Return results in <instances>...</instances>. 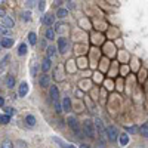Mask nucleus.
<instances>
[{
	"mask_svg": "<svg viewBox=\"0 0 148 148\" xmlns=\"http://www.w3.org/2000/svg\"><path fill=\"white\" fill-rule=\"evenodd\" d=\"M51 98H52V102H53L56 111L61 113V111H62V105L59 104V92H58L56 86H51Z\"/></svg>",
	"mask_w": 148,
	"mask_h": 148,
	"instance_id": "f257e3e1",
	"label": "nucleus"
},
{
	"mask_svg": "<svg viewBox=\"0 0 148 148\" xmlns=\"http://www.w3.org/2000/svg\"><path fill=\"white\" fill-rule=\"evenodd\" d=\"M68 49H70V42L65 39V37H61V39L58 40V51L59 53H67L68 52Z\"/></svg>",
	"mask_w": 148,
	"mask_h": 148,
	"instance_id": "f03ea898",
	"label": "nucleus"
},
{
	"mask_svg": "<svg viewBox=\"0 0 148 148\" xmlns=\"http://www.w3.org/2000/svg\"><path fill=\"white\" fill-rule=\"evenodd\" d=\"M83 130H84V133L88 135L89 138H93L95 129H93V123H92L90 120H84V123H83Z\"/></svg>",
	"mask_w": 148,
	"mask_h": 148,
	"instance_id": "7ed1b4c3",
	"label": "nucleus"
},
{
	"mask_svg": "<svg viewBox=\"0 0 148 148\" xmlns=\"http://www.w3.org/2000/svg\"><path fill=\"white\" fill-rule=\"evenodd\" d=\"M105 133H107V138H108L111 142H114V141L119 138V132H117V129H116L114 126H110V127L105 130Z\"/></svg>",
	"mask_w": 148,
	"mask_h": 148,
	"instance_id": "20e7f679",
	"label": "nucleus"
},
{
	"mask_svg": "<svg viewBox=\"0 0 148 148\" xmlns=\"http://www.w3.org/2000/svg\"><path fill=\"white\" fill-rule=\"evenodd\" d=\"M55 16L56 15H53V14H46V15H43V24H45V25H47V27H51L52 25V24L55 22Z\"/></svg>",
	"mask_w": 148,
	"mask_h": 148,
	"instance_id": "39448f33",
	"label": "nucleus"
},
{
	"mask_svg": "<svg viewBox=\"0 0 148 148\" xmlns=\"http://www.w3.org/2000/svg\"><path fill=\"white\" fill-rule=\"evenodd\" d=\"M95 127H96L98 133H99L101 136H107V133H105V127H104L102 121H101L99 119H96V120H95Z\"/></svg>",
	"mask_w": 148,
	"mask_h": 148,
	"instance_id": "423d86ee",
	"label": "nucleus"
},
{
	"mask_svg": "<svg viewBox=\"0 0 148 148\" xmlns=\"http://www.w3.org/2000/svg\"><path fill=\"white\" fill-rule=\"evenodd\" d=\"M51 65H52V62H51V58H45L43 59V62H42V71L43 73H47L49 70H51Z\"/></svg>",
	"mask_w": 148,
	"mask_h": 148,
	"instance_id": "0eeeda50",
	"label": "nucleus"
},
{
	"mask_svg": "<svg viewBox=\"0 0 148 148\" xmlns=\"http://www.w3.org/2000/svg\"><path fill=\"white\" fill-rule=\"evenodd\" d=\"M68 125H70V127L73 129V130H76V132H79V123H77V119L76 117H68Z\"/></svg>",
	"mask_w": 148,
	"mask_h": 148,
	"instance_id": "6e6552de",
	"label": "nucleus"
},
{
	"mask_svg": "<svg viewBox=\"0 0 148 148\" xmlns=\"http://www.w3.org/2000/svg\"><path fill=\"white\" fill-rule=\"evenodd\" d=\"M28 92V83L27 82H22L19 84V96H25Z\"/></svg>",
	"mask_w": 148,
	"mask_h": 148,
	"instance_id": "1a4fd4ad",
	"label": "nucleus"
},
{
	"mask_svg": "<svg viewBox=\"0 0 148 148\" xmlns=\"http://www.w3.org/2000/svg\"><path fill=\"white\" fill-rule=\"evenodd\" d=\"M0 45H2L3 47H10L12 45H14V39H10V37H3Z\"/></svg>",
	"mask_w": 148,
	"mask_h": 148,
	"instance_id": "9d476101",
	"label": "nucleus"
},
{
	"mask_svg": "<svg viewBox=\"0 0 148 148\" xmlns=\"http://www.w3.org/2000/svg\"><path fill=\"white\" fill-rule=\"evenodd\" d=\"M119 141H120V145L121 147H126L129 144V136H127V133H121L120 136H119Z\"/></svg>",
	"mask_w": 148,
	"mask_h": 148,
	"instance_id": "9b49d317",
	"label": "nucleus"
},
{
	"mask_svg": "<svg viewBox=\"0 0 148 148\" xmlns=\"http://www.w3.org/2000/svg\"><path fill=\"white\" fill-rule=\"evenodd\" d=\"M62 110L70 111L71 110V99L70 98H62Z\"/></svg>",
	"mask_w": 148,
	"mask_h": 148,
	"instance_id": "f8f14e48",
	"label": "nucleus"
},
{
	"mask_svg": "<svg viewBox=\"0 0 148 148\" xmlns=\"http://www.w3.org/2000/svg\"><path fill=\"white\" fill-rule=\"evenodd\" d=\"M45 37H46V40H53L55 39V30H52L51 27H49L45 33Z\"/></svg>",
	"mask_w": 148,
	"mask_h": 148,
	"instance_id": "ddd939ff",
	"label": "nucleus"
},
{
	"mask_svg": "<svg viewBox=\"0 0 148 148\" xmlns=\"http://www.w3.org/2000/svg\"><path fill=\"white\" fill-rule=\"evenodd\" d=\"M138 130H139V133L142 135L144 138H148V123H144V125H142Z\"/></svg>",
	"mask_w": 148,
	"mask_h": 148,
	"instance_id": "4468645a",
	"label": "nucleus"
},
{
	"mask_svg": "<svg viewBox=\"0 0 148 148\" xmlns=\"http://www.w3.org/2000/svg\"><path fill=\"white\" fill-rule=\"evenodd\" d=\"M6 86H8L9 89L15 88V77H14V76H8V77H6Z\"/></svg>",
	"mask_w": 148,
	"mask_h": 148,
	"instance_id": "2eb2a0df",
	"label": "nucleus"
},
{
	"mask_svg": "<svg viewBox=\"0 0 148 148\" xmlns=\"http://www.w3.org/2000/svg\"><path fill=\"white\" fill-rule=\"evenodd\" d=\"M3 25L10 30L12 27H14V19H10L9 16H5V18H3Z\"/></svg>",
	"mask_w": 148,
	"mask_h": 148,
	"instance_id": "dca6fc26",
	"label": "nucleus"
},
{
	"mask_svg": "<svg viewBox=\"0 0 148 148\" xmlns=\"http://www.w3.org/2000/svg\"><path fill=\"white\" fill-rule=\"evenodd\" d=\"M25 123H27L30 127H34L36 126V117L34 116H27L25 117Z\"/></svg>",
	"mask_w": 148,
	"mask_h": 148,
	"instance_id": "f3484780",
	"label": "nucleus"
},
{
	"mask_svg": "<svg viewBox=\"0 0 148 148\" xmlns=\"http://www.w3.org/2000/svg\"><path fill=\"white\" fill-rule=\"evenodd\" d=\"M46 51H47V58H51V59L56 55V47L55 46H49Z\"/></svg>",
	"mask_w": 148,
	"mask_h": 148,
	"instance_id": "a211bd4d",
	"label": "nucleus"
},
{
	"mask_svg": "<svg viewBox=\"0 0 148 148\" xmlns=\"http://www.w3.org/2000/svg\"><path fill=\"white\" fill-rule=\"evenodd\" d=\"M40 86L42 88H47L49 86V77L46 76V74H43V76L40 77Z\"/></svg>",
	"mask_w": 148,
	"mask_h": 148,
	"instance_id": "6ab92c4d",
	"label": "nucleus"
},
{
	"mask_svg": "<svg viewBox=\"0 0 148 148\" xmlns=\"http://www.w3.org/2000/svg\"><path fill=\"white\" fill-rule=\"evenodd\" d=\"M67 15H68V10L64 9V8H59L58 12H56V16H58V18H65Z\"/></svg>",
	"mask_w": 148,
	"mask_h": 148,
	"instance_id": "aec40b11",
	"label": "nucleus"
},
{
	"mask_svg": "<svg viewBox=\"0 0 148 148\" xmlns=\"http://www.w3.org/2000/svg\"><path fill=\"white\" fill-rule=\"evenodd\" d=\"M28 42H30V45H33V46L37 43V34H36V33H30V34H28Z\"/></svg>",
	"mask_w": 148,
	"mask_h": 148,
	"instance_id": "412c9836",
	"label": "nucleus"
},
{
	"mask_svg": "<svg viewBox=\"0 0 148 148\" xmlns=\"http://www.w3.org/2000/svg\"><path fill=\"white\" fill-rule=\"evenodd\" d=\"M18 53H19L21 56L27 53V45H25V43H22V45H21V46L18 47Z\"/></svg>",
	"mask_w": 148,
	"mask_h": 148,
	"instance_id": "4be33fe9",
	"label": "nucleus"
},
{
	"mask_svg": "<svg viewBox=\"0 0 148 148\" xmlns=\"http://www.w3.org/2000/svg\"><path fill=\"white\" fill-rule=\"evenodd\" d=\"M2 148H14V142H12V141H9V139H6V141H3V144H2Z\"/></svg>",
	"mask_w": 148,
	"mask_h": 148,
	"instance_id": "5701e85b",
	"label": "nucleus"
},
{
	"mask_svg": "<svg viewBox=\"0 0 148 148\" xmlns=\"http://www.w3.org/2000/svg\"><path fill=\"white\" fill-rule=\"evenodd\" d=\"M10 121V116H2V117H0V123H2V125H8V123Z\"/></svg>",
	"mask_w": 148,
	"mask_h": 148,
	"instance_id": "b1692460",
	"label": "nucleus"
},
{
	"mask_svg": "<svg viewBox=\"0 0 148 148\" xmlns=\"http://www.w3.org/2000/svg\"><path fill=\"white\" fill-rule=\"evenodd\" d=\"M22 19L24 21H31V12L30 10H27V12H24V14H22Z\"/></svg>",
	"mask_w": 148,
	"mask_h": 148,
	"instance_id": "393cba45",
	"label": "nucleus"
},
{
	"mask_svg": "<svg viewBox=\"0 0 148 148\" xmlns=\"http://www.w3.org/2000/svg\"><path fill=\"white\" fill-rule=\"evenodd\" d=\"M10 31H9V28H6L5 25H0V34H3V36H8Z\"/></svg>",
	"mask_w": 148,
	"mask_h": 148,
	"instance_id": "a878e982",
	"label": "nucleus"
},
{
	"mask_svg": "<svg viewBox=\"0 0 148 148\" xmlns=\"http://www.w3.org/2000/svg\"><path fill=\"white\" fill-rule=\"evenodd\" d=\"M8 61H9V55H6L5 58H3V61H2V62H0V71H2L3 70V67L8 64Z\"/></svg>",
	"mask_w": 148,
	"mask_h": 148,
	"instance_id": "bb28decb",
	"label": "nucleus"
},
{
	"mask_svg": "<svg viewBox=\"0 0 148 148\" xmlns=\"http://www.w3.org/2000/svg\"><path fill=\"white\" fill-rule=\"evenodd\" d=\"M5 113H6L8 116H12V114H15V110L12 108V107H6V108H5Z\"/></svg>",
	"mask_w": 148,
	"mask_h": 148,
	"instance_id": "cd10ccee",
	"label": "nucleus"
},
{
	"mask_svg": "<svg viewBox=\"0 0 148 148\" xmlns=\"http://www.w3.org/2000/svg\"><path fill=\"white\" fill-rule=\"evenodd\" d=\"M31 74H33V76H37V65H36V61H33V64H31Z\"/></svg>",
	"mask_w": 148,
	"mask_h": 148,
	"instance_id": "c85d7f7f",
	"label": "nucleus"
},
{
	"mask_svg": "<svg viewBox=\"0 0 148 148\" xmlns=\"http://www.w3.org/2000/svg\"><path fill=\"white\" fill-rule=\"evenodd\" d=\"M39 9L45 10V0H40V2H39Z\"/></svg>",
	"mask_w": 148,
	"mask_h": 148,
	"instance_id": "c756f323",
	"label": "nucleus"
},
{
	"mask_svg": "<svg viewBox=\"0 0 148 148\" xmlns=\"http://www.w3.org/2000/svg\"><path fill=\"white\" fill-rule=\"evenodd\" d=\"M126 130H127V132H130V133H132V132L135 133V132H136V126H130V127H127Z\"/></svg>",
	"mask_w": 148,
	"mask_h": 148,
	"instance_id": "7c9ffc66",
	"label": "nucleus"
},
{
	"mask_svg": "<svg viewBox=\"0 0 148 148\" xmlns=\"http://www.w3.org/2000/svg\"><path fill=\"white\" fill-rule=\"evenodd\" d=\"M0 16H2V18H5L6 15H5V9L2 8V6H0Z\"/></svg>",
	"mask_w": 148,
	"mask_h": 148,
	"instance_id": "2f4dec72",
	"label": "nucleus"
},
{
	"mask_svg": "<svg viewBox=\"0 0 148 148\" xmlns=\"http://www.w3.org/2000/svg\"><path fill=\"white\" fill-rule=\"evenodd\" d=\"M3 105H5V98L0 96V107H3Z\"/></svg>",
	"mask_w": 148,
	"mask_h": 148,
	"instance_id": "473e14b6",
	"label": "nucleus"
},
{
	"mask_svg": "<svg viewBox=\"0 0 148 148\" xmlns=\"http://www.w3.org/2000/svg\"><path fill=\"white\" fill-rule=\"evenodd\" d=\"M80 148H89V147H88V145H84V144H82V145H80Z\"/></svg>",
	"mask_w": 148,
	"mask_h": 148,
	"instance_id": "72a5a7b5",
	"label": "nucleus"
},
{
	"mask_svg": "<svg viewBox=\"0 0 148 148\" xmlns=\"http://www.w3.org/2000/svg\"><path fill=\"white\" fill-rule=\"evenodd\" d=\"M65 148H76V147H74V145H68V144H67V147H65Z\"/></svg>",
	"mask_w": 148,
	"mask_h": 148,
	"instance_id": "f704fd0d",
	"label": "nucleus"
},
{
	"mask_svg": "<svg viewBox=\"0 0 148 148\" xmlns=\"http://www.w3.org/2000/svg\"><path fill=\"white\" fill-rule=\"evenodd\" d=\"M25 2H27V3H28V5H31V3H30V2H31V0H25Z\"/></svg>",
	"mask_w": 148,
	"mask_h": 148,
	"instance_id": "c9c22d12",
	"label": "nucleus"
},
{
	"mask_svg": "<svg viewBox=\"0 0 148 148\" xmlns=\"http://www.w3.org/2000/svg\"><path fill=\"white\" fill-rule=\"evenodd\" d=\"M68 2H71V0H68Z\"/></svg>",
	"mask_w": 148,
	"mask_h": 148,
	"instance_id": "e433bc0d",
	"label": "nucleus"
}]
</instances>
